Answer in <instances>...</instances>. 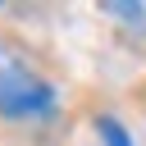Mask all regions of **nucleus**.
Masks as SVG:
<instances>
[{
  "label": "nucleus",
  "mask_w": 146,
  "mask_h": 146,
  "mask_svg": "<svg viewBox=\"0 0 146 146\" xmlns=\"http://www.w3.org/2000/svg\"><path fill=\"white\" fill-rule=\"evenodd\" d=\"M91 132H96V146H137L132 132H128V123L114 119V114H96L91 119Z\"/></svg>",
  "instance_id": "f03ea898"
},
{
  "label": "nucleus",
  "mask_w": 146,
  "mask_h": 146,
  "mask_svg": "<svg viewBox=\"0 0 146 146\" xmlns=\"http://www.w3.org/2000/svg\"><path fill=\"white\" fill-rule=\"evenodd\" d=\"M105 14H114L123 23H146V5H105Z\"/></svg>",
  "instance_id": "7ed1b4c3"
},
{
  "label": "nucleus",
  "mask_w": 146,
  "mask_h": 146,
  "mask_svg": "<svg viewBox=\"0 0 146 146\" xmlns=\"http://www.w3.org/2000/svg\"><path fill=\"white\" fill-rule=\"evenodd\" d=\"M59 110V87L23 55L14 41H0V119L5 123H41Z\"/></svg>",
  "instance_id": "f257e3e1"
}]
</instances>
